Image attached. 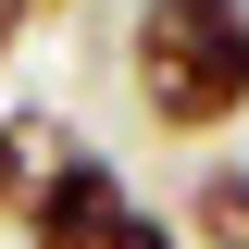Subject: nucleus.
<instances>
[{
    "label": "nucleus",
    "instance_id": "f257e3e1",
    "mask_svg": "<svg viewBox=\"0 0 249 249\" xmlns=\"http://www.w3.org/2000/svg\"><path fill=\"white\" fill-rule=\"evenodd\" d=\"M124 100L150 137L249 124V0H137L124 13Z\"/></svg>",
    "mask_w": 249,
    "mask_h": 249
},
{
    "label": "nucleus",
    "instance_id": "f03ea898",
    "mask_svg": "<svg viewBox=\"0 0 249 249\" xmlns=\"http://www.w3.org/2000/svg\"><path fill=\"white\" fill-rule=\"evenodd\" d=\"M124 212H137L124 162H112V150H88V162H62L50 199L25 212V249H112V237H124Z\"/></svg>",
    "mask_w": 249,
    "mask_h": 249
},
{
    "label": "nucleus",
    "instance_id": "7ed1b4c3",
    "mask_svg": "<svg viewBox=\"0 0 249 249\" xmlns=\"http://www.w3.org/2000/svg\"><path fill=\"white\" fill-rule=\"evenodd\" d=\"M62 162H88V124L62 112V100H13L0 112V224H25Z\"/></svg>",
    "mask_w": 249,
    "mask_h": 249
},
{
    "label": "nucleus",
    "instance_id": "20e7f679",
    "mask_svg": "<svg viewBox=\"0 0 249 249\" xmlns=\"http://www.w3.org/2000/svg\"><path fill=\"white\" fill-rule=\"evenodd\" d=\"M187 249H249V162H199L187 175Z\"/></svg>",
    "mask_w": 249,
    "mask_h": 249
},
{
    "label": "nucleus",
    "instance_id": "39448f33",
    "mask_svg": "<svg viewBox=\"0 0 249 249\" xmlns=\"http://www.w3.org/2000/svg\"><path fill=\"white\" fill-rule=\"evenodd\" d=\"M112 249H187V237H175V212H150V199H137V212H124V237H112Z\"/></svg>",
    "mask_w": 249,
    "mask_h": 249
},
{
    "label": "nucleus",
    "instance_id": "423d86ee",
    "mask_svg": "<svg viewBox=\"0 0 249 249\" xmlns=\"http://www.w3.org/2000/svg\"><path fill=\"white\" fill-rule=\"evenodd\" d=\"M25 25H37V0H0V62L25 50Z\"/></svg>",
    "mask_w": 249,
    "mask_h": 249
},
{
    "label": "nucleus",
    "instance_id": "0eeeda50",
    "mask_svg": "<svg viewBox=\"0 0 249 249\" xmlns=\"http://www.w3.org/2000/svg\"><path fill=\"white\" fill-rule=\"evenodd\" d=\"M37 13H75V0H37Z\"/></svg>",
    "mask_w": 249,
    "mask_h": 249
}]
</instances>
